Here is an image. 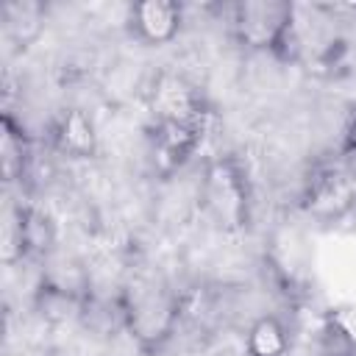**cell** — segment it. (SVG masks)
<instances>
[{
	"label": "cell",
	"instance_id": "cell-6",
	"mask_svg": "<svg viewBox=\"0 0 356 356\" xmlns=\"http://www.w3.org/2000/svg\"><path fill=\"white\" fill-rule=\"evenodd\" d=\"M206 125H189V122H156L150 134V161L159 175H172L181 170L189 156L203 142Z\"/></svg>",
	"mask_w": 356,
	"mask_h": 356
},
{
	"label": "cell",
	"instance_id": "cell-7",
	"mask_svg": "<svg viewBox=\"0 0 356 356\" xmlns=\"http://www.w3.org/2000/svg\"><path fill=\"white\" fill-rule=\"evenodd\" d=\"M184 11L172 0H142L128 8V31L136 42L147 47H161L172 42L181 31Z\"/></svg>",
	"mask_w": 356,
	"mask_h": 356
},
{
	"label": "cell",
	"instance_id": "cell-2",
	"mask_svg": "<svg viewBox=\"0 0 356 356\" xmlns=\"http://www.w3.org/2000/svg\"><path fill=\"white\" fill-rule=\"evenodd\" d=\"M200 209L222 234H239L250 222V184L234 156H217L203 167Z\"/></svg>",
	"mask_w": 356,
	"mask_h": 356
},
{
	"label": "cell",
	"instance_id": "cell-13",
	"mask_svg": "<svg viewBox=\"0 0 356 356\" xmlns=\"http://www.w3.org/2000/svg\"><path fill=\"white\" fill-rule=\"evenodd\" d=\"M25 236H28V256H44L53 248V222L36 206H25Z\"/></svg>",
	"mask_w": 356,
	"mask_h": 356
},
{
	"label": "cell",
	"instance_id": "cell-14",
	"mask_svg": "<svg viewBox=\"0 0 356 356\" xmlns=\"http://www.w3.org/2000/svg\"><path fill=\"white\" fill-rule=\"evenodd\" d=\"M342 150H356V114L348 120L345 125V136H342Z\"/></svg>",
	"mask_w": 356,
	"mask_h": 356
},
{
	"label": "cell",
	"instance_id": "cell-9",
	"mask_svg": "<svg viewBox=\"0 0 356 356\" xmlns=\"http://www.w3.org/2000/svg\"><path fill=\"white\" fill-rule=\"evenodd\" d=\"M0 19H3L6 33L17 44L28 47L44 31L47 8L42 3H36V0H8V3L0 6Z\"/></svg>",
	"mask_w": 356,
	"mask_h": 356
},
{
	"label": "cell",
	"instance_id": "cell-5",
	"mask_svg": "<svg viewBox=\"0 0 356 356\" xmlns=\"http://www.w3.org/2000/svg\"><path fill=\"white\" fill-rule=\"evenodd\" d=\"M300 206L309 217L320 222H331L345 217L356 206V181L348 175L342 164L317 167L303 186Z\"/></svg>",
	"mask_w": 356,
	"mask_h": 356
},
{
	"label": "cell",
	"instance_id": "cell-3",
	"mask_svg": "<svg viewBox=\"0 0 356 356\" xmlns=\"http://www.w3.org/2000/svg\"><path fill=\"white\" fill-rule=\"evenodd\" d=\"M295 6L286 0H242L231 8V36L253 53H273L292 22Z\"/></svg>",
	"mask_w": 356,
	"mask_h": 356
},
{
	"label": "cell",
	"instance_id": "cell-12",
	"mask_svg": "<svg viewBox=\"0 0 356 356\" xmlns=\"http://www.w3.org/2000/svg\"><path fill=\"white\" fill-rule=\"evenodd\" d=\"M3 261L11 267L28 259V236H25V206H8L3 214Z\"/></svg>",
	"mask_w": 356,
	"mask_h": 356
},
{
	"label": "cell",
	"instance_id": "cell-4",
	"mask_svg": "<svg viewBox=\"0 0 356 356\" xmlns=\"http://www.w3.org/2000/svg\"><path fill=\"white\" fill-rule=\"evenodd\" d=\"M147 108L156 122L209 125L211 108L197 83L175 70H159L147 86Z\"/></svg>",
	"mask_w": 356,
	"mask_h": 356
},
{
	"label": "cell",
	"instance_id": "cell-11",
	"mask_svg": "<svg viewBox=\"0 0 356 356\" xmlns=\"http://www.w3.org/2000/svg\"><path fill=\"white\" fill-rule=\"evenodd\" d=\"M245 350H248V356H286V350H289L286 325L275 314L256 317L248 328Z\"/></svg>",
	"mask_w": 356,
	"mask_h": 356
},
{
	"label": "cell",
	"instance_id": "cell-1",
	"mask_svg": "<svg viewBox=\"0 0 356 356\" xmlns=\"http://www.w3.org/2000/svg\"><path fill=\"white\" fill-rule=\"evenodd\" d=\"M120 323L142 353H159L175 334L181 320V300L167 281L156 275H131L117 298Z\"/></svg>",
	"mask_w": 356,
	"mask_h": 356
},
{
	"label": "cell",
	"instance_id": "cell-8",
	"mask_svg": "<svg viewBox=\"0 0 356 356\" xmlns=\"http://www.w3.org/2000/svg\"><path fill=\"white\" fill-rule=\"evenodd\" d=\"M47 142L67 159H92L97 153V134L81 108H61L47 122Z\"/></svg>",
	"mask_w": 356,
	"mask_h": 356
},
{
	"label": "cell",
	"instance_id": "cell-15",
	"mask_svg": "<svg viewBox=\"0 0 356 356\" xmlns=\"http://www.w3.org/2000/svg\"><path fill=\"white\" fill-rule=\"evenodd\" d=\"M350 356H356V350H353V353H350Z\"/></svg>",
	"mask_w": 356,
	"mask_h": 356
},
{
	"label": "cell",
	"instance_id": "cell-10",
	"mask_svg": "<svg viewBox=\"0 0 356 356\" xmlns=\"http://www.w3.org/2000/svg\"><path fill=\"white\" fill-rule=\"evenodd\" d=\"M31 139L22 125L14 122L11 114H3L0 125V167H3V181L14 184L22 181L31 164Z\"/></svg>",
	"mask_w": 356,
	"mask_h": 356
}]
</instances>
